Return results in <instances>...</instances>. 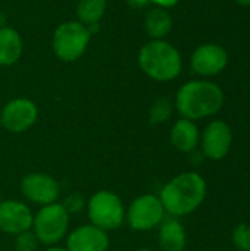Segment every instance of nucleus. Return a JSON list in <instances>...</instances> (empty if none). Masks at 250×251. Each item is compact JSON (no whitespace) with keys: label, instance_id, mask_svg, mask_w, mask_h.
<instances>
[{"label":"nucleus","instance_id":"423d86ee","mask_svg":"<svg viewBox=\"0 0 250 251\" xmlns=\"http://www.w3.org/2000/svg\"><path fill=\"white\" fill-rule=\"evenodd\" d=\"M90 35L87 25L81 22H65L53 34V50L60 60L74 62L84 54Z\"/></svg>","mask_w":250,"mask_h":251},{"label":"nucleus","instance_id":"bb28decb","mask_svg":"<svg viewBox=\"0 0 250 251\" xmlns=\"http://www.w3.org/2000/svg\"><path fill=\"white\" fill-rule=\"evenodd\" d=\"M4 19H6V16L0 12V28H1V25L4 24Z\"/></svg>","mask_w":250,"mask_h":251},{"label":"nucleus","instance_id":"7ed1b4c3","mask_svg":"<svg viewBox=\"0 0 250 251\" xmlns=\"http://www.w3.org/2000/svg\"><path fill=\"white\" fill-rule=\"evenodd\" d=\"M139 65L155 81H171L181 71L180 53L169 43L155 40L144 44L139 53Z\"/></svg>","mask_w":250,"mask_h":251},{"label":"nucleus","instance_id":"4468645a","mask_svg":"<svg viewBox=\"0 0 250 251\" xmlns=\"http://www.w3.org/2000/svg\"><path fill=\"white\" fill-rule=\"evenodd\" d=\"M200 140V132L196 124L190 119H180L171 129V143L181 153H192L196 150Z\"/></svg>","mask_w":250,"mask_h":251},{"label":"nucleus","instance_id":"0eeeda50","mask_svg":"<svg viewBox=\"0 0 250 251\" xmlns=\"http://www.w3.org/2000/svg\"><path fill=\"white\" fill-rule=\"evenodd\" d=\"M165 209L161 199L155 194H143L137 197L125 212V221L133 231H152L165 219Z\"/></svg>","mask_w":250,"mask_h":251},{"label":"nucleus","instance_id":"cd10ccee","mask_svg":"<svg viewBox=\"0 0 250 251\" xmlns=\"http://www.w3.org/2000/svg\"><path fill=\"white\" fill-rule=\"evenodd\" d=\"M136 251H152L150 249H146V247H143V249H139V250H136Z\"/></svg>","mask_w":250,"mask_h":251},{"label":"nucleus","instance_id":"f8f14e48","mask_svg":"<svg viewBox=\"0 0 250 251\" xmlns=\"http://www.w3.org/2000/svg\"><path fill=\"white\" fill-rule=\"evenodd\" d=\"M228 62L227 51L218 44H203L192 56V68L196 74L212 76L220 74Z\"/></svg>","mask_w":250,"mask_h":251},{"label":"nucleus","instance_id":"f3484780","mask_svg":"<svg viewBox=\"0 0 250 251\" xmlns=\"http://www.w3.org/2000/svg\"><path fill=\"white\" fill-rule=\"evenodd\" d=\"M144 26H146V31H147V34L150 37L162 38L171 31L172 18L165 9L156 7V9H153V10H150L147 13L146 21H144Z\"/></svg>","mask_w":250,"mask_h":251},{"label":"nucleus","instance_id":"9d476101","mask_svg":"<svg viewBox=\"0 0 250 251\" xmlns=\"http://www.w3.org/2000/svg\"><path fill=\"white\" fill-rule=\"evenodd\" d=\"M34 215L31 209L18 200L0 201V231L10 235L29 231L32 228Z\"/></svg>","mask_w":250,"mask_h":251},{"label":"nucleus","instance_id":"20e7f679","mask_svg":"<svg viewBox=\"0 0 250 251\" xmlns=\"http://www.w3.org/2000/svg\"><path fill=\"white\" fill-rule=\"evenodd\" d=\"M87 215L91 225L105 232L118 229L125 221V209L119 196L112 191H97L87 203Z\"/></svg>","mask_w":250,"mask_h":251},{"label":"nucleus","instance_id":"393cba45","mask_svg":"<svg viewBox=\"0 0 250 251\" xmlns=\"http://www.w3.org/2000/svg\"><path fill=\"white\" fill-rule=\"evenodd\" d=\"M46 251H68L65 247H59V246H50Z\"/></svg>","mask_w":250,"mask_h":251},{"label":"nucleus","instance_id":"dca6fc26","mask_svg":"<svg viewBox=\"0 0 250 251\" xmlns=\"http://www.w3.org/2000/svg\"><path fill=\"white\" fill-rule=\"evenodd\" d=\"M22 53V41L13 28H0V66L13 65Z\"/></svg>","mask_w":250,"mask_h":251},{"label":"nucleus","instance_id":"aec40b11","mask_svg":"<svg viewBox=\"0 0 250 251\" xmlns=\"http://www.w3.org/2000/svg\"><path fill=\"white\" fill-rule=\"evenodd\" d=\"M233 244L239 251H250V226L239 224L233 231Z\"/></svg>","mask_w":250,"mask_h":251},{"label":"nucleus","instance_id":"4be33fe9","mask_svg":"<svg viewBox=\"0 0 250 251\" xmlns=\"http://www.w3.org/2000/svg\"><path fill=\"white\" fill-rule=\"evenodd\" d=\"M62 206H63V207L66 209V212L71 215V213H78V212H81V210L84 209V206H85V201H84V199H83L78 193H74V194H71V196L66 197V200L63 201Z\"/></svg>","mask_w":250,"mask_h":251},{"label":"nucleus","instance_id":"6ab92c4d","mask_svg":"<svg viewBox=\"0 0 250 251\" xmlns=\"http://www.w3.org/2000/svg\"><path fill=\"white\" fill-rule=\"evenodd\" d=\"M172 115V104L167 97H161L153 101L149 110V122L152 125L167 122Z\"/></svg>","mask_w":250,"mask_h":251},{"label":"nucleus","instance_id":"1a4fd4ad","mask_svg":"<svg viewBox=\"0 0 250 251\" xmlns=\"http://www.w3.org/2000/svg\"><path fill=\"white\" fill-rule=\"evenodd\" d=\"M24 197L38 206H47L57 201L60 187L57 181L46 174H28L21 181Z\"/></svg>","mask_w":250,"mask_h":251},{"label":"nucleus","instance_id":"b1692460","mask_svg":"<svg viewBox=\"0 0 250 251\" xmlns=\"http://www.w3.org/2000/svg\"><path fill=\"white\" fill-rule=\"evenodd\" d=\"M147 1H149V0H128V3H130L131 6H136V7H139V6H144Z\"/></svg>","mask_w":250,"mask_h":251},{"label":"nucleus","instance_id":"39448f33","mask_svg":"<svg viewBox=\"0 0 250 251\" xmlns=\"http://www.w3.org/2000/svg\"><path fill=\"white\" fill-rule=\"evenodd\" d=\"M69 226V213L60 203H52L41 206L34 215L32 231L37 235L40 244L56 246L66 234Z\"/></svg>","mask_w":250,"mask_h":251},{"label":"nucleus","instance_id":"f03ea898","mask_svg":"<svg viewBox=\"0 0 250 251\" xmlns=\"http://www.w3.org/2000/svg\"><path fill=\"white\" fill-rule=\"evenodd\" d=\"M224 103L222 90L208 81H190L184 84L175 99L177 109L184 119L196 121L215 115Z\"/></svg>","mask_w":250,"mask_h":251},{"label":"nucleus","instance_id":"ddd939ff","mask_svg":"<svg viewBox=\"0 0 250 251\" xmlns=\"http://www.w3.org/2000/svg\"><path fill=\"white\" fill-rule=\"evenodd\" d=\"M68 251H108L109 237L94 225H81L75 228L66 240Z\"/></svg>","mask_w":250,"mask_h":251},{"label":"nucleus","instance_id":"a211bd4d","mask_svg":"<svg viewBox=\"0 0 250 251\" xmlns=\"http://www.w3.org/2000/svg\"><path fill=\"white\" fill-rule=\"evenodd\" d=\"M106 9V0H80L78 3V18L84 25L99 24Z\"/></svg>","mask_w":250,"mask_h":251},{"label":"nucleus","instance_id":"2eb2a0df","mask_svg":"<svg viewBox=\"0 0 250 251\" xmlns=\"http://www.w3.org/2000/svg\"><path fill=\"white\" fill-rule=\"evenodd\" d=\"M187 235L180 221L164 219L159 228V247L162 251H184Z\"/></svg>","mask_w":250,"mask_h":251},{"label":"nucleus","instance_id":"f257e3e1","mask_svg":"<svg viewBox=\"0 0 250 251\" xmlns=\"http://www.w3.org/2000/svg\"><path fill=\"white\" fill-rule=\"evenodd\" d=\"M206 197V182L196 172H183L174 176L161 190L159 199L171 216H186L200 207Z\"/></svg>","mask_w":250,"mask_h":251},{"label":"nucleus","instance_id":"5701e85b","mask_svg":"<svg viewBox=\"0 0 250 251\" xmlns=\"http://www.w3.org/2000/svg\"><path fill=\"white\" fill-rule=\"evenodd\" d=\"M149 1L156 3L161 7H171V6H175L178 3V0H149Z\"/></svg>","mask_w":250,"mask_h":251},{"label":"nucleus","instance_id":"9b49d317","mask_svg":"<svg viewBox=\"0 0 250 251\" xmlns=\"http://www.w3.org/2000/svg\"><path fill=\"white\" fill-rule=\"evenodd\" d=\"M233 132L224 121L211 122L202 135L203 154L211 160H222L231 149Z\"/></svg>","mask_w":250,"mask_h":251},{"label":"nucleus","instance_id":"a878e982","mask_svg":"<svg viewBox=\"0 0 250 251\" xmlns=\"http://www.w3.org/2000/svg\"><path fill=\"white\" fill-rule=\"evenodd\" d=\"M236 1L242 6H250V0H236Z\"/></svg>","mask_w":250,"mask_h":251},{"label":"nucleus","instance_id":"412c9836","mask_svg":"<svg viewBox=\"0 0 250 251\" xmlns=\"http://www.w3.org/2000/svg\"><path fill=\"white\" fill-rule=\"evenodd\" d=\"M38 246H40V241L37 235L34 234V231L31 229L16 235V240H15L16 251H37Z\"/></svg>","mask_w":250,"mask_h":251},{"label":"nucleus","instance_id":"6e6552de","mask_svg":"<svg viewBox=\"0 0 250 251\" xmlns=\"http://www.w3.org/2000/svg\"><path fill=\"white\" fill-rule=\"evenodd\" d=\"M38 116V110L34 101L28 99H13L4 104L0 113L1 126L13 134L29 129Z\"/></svg>","mask_w":250,"mask_h":251}]
</instances>
